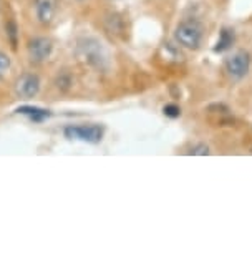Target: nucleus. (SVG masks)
<instances>
[{"label":"nucleus","instance_id":"4468645a","mask_svg":"<svg viewBox=\"0 0 252 254\" xmlns=\"http://www.w3.org/2000/svg\"><path fill=\"white\" fill-rule=\"evenodd\" d=\"M70 85H71V78L68 75H60L58 78H56V87L60 90H63V92L70 88Z\"/></svg>","mask_w":252,"mask_h":254},{"label":"nucleus","instance_id":"2eb2a0df","mask_svg":"<svg viewBox=\"0 0 252 254\" xmlns=\"http://www.w3.org/2000/svg\"><path fill=\"white\" fill-rule=\"evenodd\" d=\"M209 153V148L207 145H204V143H201V145H198V146H194L191 148V151H189V155H207Z\"/></svg>","mask_w":252,"mask_h":254},{"label":"nucleus","instance_id":"39448f33","mask_svg":"<svg viewBox=\"0 0 252 254\" xmlns=\"http://www.w3.org/2000/svg\"><path fill=\"white\" fill-rule=\"evenodd\" d=\"M51 52H53V42L47 37H35L28 42V57L35 64H42L50 59Z\"/></svg>","mask_w":252,"mask_h":254},{"label":"nucleus","instance_id":"0eeeda50","mask_svg":"<svg viewBox=\"0 0 252 254\" xmlns=\"http://www.w3.org/2000/svg\"><path fill=\"white\" fill-rule=\"evenodd\" d=\"M58 10V0H35V13L42 25H49Z\"/></svg>","mask_w":252,"mask_h":254},{"label":"nucleus","instance_id":"9d476101","mask_svg":"<svg viewBox=\"0 0 252 254\" xmlns=\"http://www.w3.org/2000/svg\"><path fill=\"white\" fill-rule=\"evenodd\" d=\"M104 25H106V28L111 33H120L123 30V20L120 15H116V13H111V15H108L104 18Z\"/></svg>","mask_w":252,"mask_h":254},{"label":"nucleus","instance_id":"f03ea898","mask_svg":"<svg viewBox=\"0 0 252 254\" xmlns=\"http://www.w3.org/2000/svg\"><path fill=\"white\" fill-rule=\"evenodd\" d=\"M174 37L183 47L196 50L202 42V25L196 20H184L176 27Z\"/></svg>","mask_w":252,"mask_h":254},{"label":"nucleus","instance_id":"f257e3e1","mask_svg":"<svg viewBox=\"0 0 252 254\" xmlns=\"http://www.w3.org/2000/svg\"><path fill=\"white\" fill-rule=\"evenodd\" d=\"M77 54L85 64L93 66L95 70H108V54L103 49V45L95 38H82L78 42Z\"/></svg>","mask_w":252,"mask_h":254},{"label":"nucleus","instance_id":"7ed1b4c3","mask_svg":"<svg viewBox=\"0 0 252 254\" xmlns=\"http://www.w3.org/2000/svg\"><path fill=\"white\" fill-rule=\"evenodd\" d=\"M103 127H100V125H80V127H66L65 136L70 138V140L100 143L103 138Z\"/></svg>","mask_w":252,"mask_h":254},{"label":"nucleus","instance_id":"9b49d317","mask_svg":"<svg viewBox=\"0 0 252 254\" xmlns=\"http://www.w3.org/2000/svg\"><path fill=\"white\" fill-rule=\"evenodd\" d=\"M8 68H10V59H8V55H5L3 52H0V78L7 73Z\"/></svg>","mask_w":252,"mask_h":254},{"label":"nucleus","instance_id":"1a4fd4ad","mask_svg":"<svg viewBox=\"0 0 252 254\" xmlns=\"http://www.w3.org/2000/svg\"><path fill=\"white\" fill-rule=\"evenodd\" d=\"M232 44H234V32H232L231 28H222L219 33V40H217L216 47H214V52H216V54L226 52L227 49H231Z\"/></svg>","mask_w":252,"mask_h":254},{"label":"nucleus","instance_id":"20e7f679","mask_svg":"<svg viewBox=\"0 0 252 254\" xmlns=\"http://www.w3.org/2000/svg\"><path fill=\"white\" fill-rule=\"evenodd\" d=\"M251 57L244 50H237L236 54L226 59V70L232 78H242L249 71Z\"/></svg>","mask_w":252,"mask_h":254},{"label":"nucleus","instance_id":"ddd939ff","mask_svg":"<svg viewBox=\"0 0 252 254\" xmlns=\"http://www.w3.org/2000/svg\"><path fill=\"white\" fill-rule=\"evenodd\" d=\"M5 30L8 33V37H10L12 45L15 47V44H17V25H15V22H8L5 25Z\"/></svg>","mask_w":252,"mask_h":254},{"label":"nucleus","instance_id":"f8f14e48","mask_svg":"<svg viewBox=\"0 0 252 254\" xmlns=\"http://www.w3.org/2000/svg\"><path fill=\"white\" fill-rule=\"evenodd\" d=\"M163 113L169 118H178L179 115H181V108H179L178 105H166L163 108Z\"/></svg>","mask_w":252,"mask_h":254},{"label":"nucleus","instance_id":"423d86ee","mask_svg":"<svg viewBox=\"0 0 252 254\" xmlns=\"http://www.w3.org/2000/svg\"><path fill=\"white\" fill-rule=\"evenodd\" d=\"M15 92L20 98H33L40 92V78L35 73H23L15 81Z\"/></svg>","mask_w":252,"mask_h":254},{"label":"nucleus","instance_id":"6e6552de","mask_svg":"<svg viewBox=\"0 0 252 254\" xmlns=\"http://www.w3.org/2000/svg\"><path fill=\"white\" fill-rule=\"evenodd\" d=\"M17 113L25 115V117L30 118L32 122H37V123L50 118V115H51L49 110H44V108H39V107H20V108H17Z\"/></svg>","mask_w":252,"mask_h":254}]
</instances>
